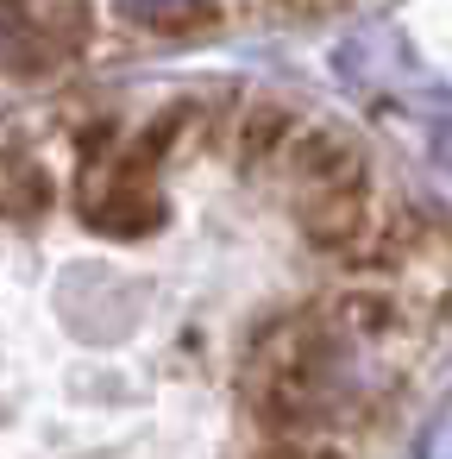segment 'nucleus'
Masks as SVG:
<instances>
[{
  "label": "nucleus",
  "mask_w": 452,
  "mask_h": 459,
  "mask_svg": "<svg viewBox=\"0 0 452 459\" xmlns=\"http://www.w3.org/2000/svg\"><path fill=\"white\" fill-rule=\"evenodd\" d=\"M377 221H383V208H377L371 170L295 195V233H302L308 246H320V252H339V258H352V252L377 233Z\"/></svg>",
  "instance_id": "nucleus-1"
},
{
  "label": "nucleus",
  "mask_w": 452,
  "mask_h": 459,
  "mask_svg": "<svg viewBox=\"0 0 452 459\" xmlns=\"http://www.w3.org/2000/svg\"><path fill=\"white\" fill-rule=\"evenodd\" d=\"M277 170L295 183V195L302 189H327V183H345V177L364 170V145L345 126H333V120H302L289 152L277 158Z\"/></svg>",
  "instance_id": "nucleus-2"
},
{
  "label": "nucleus",
  "mask_w": 452,
  "mask_h": 459,
  "mask_svg": "<svg viewBox=\"0 0 452 459\" xmlns=\"http://www.w3.org/2000/svg\"><path fill=\"white\" fill-rule=\"evenodd\" d=\"M295 126H302V114H295L289 101L252 95V101H239V114H233V126H226V145H233V158H239V170H277V158L289 152Z\"/></svg>",
  "instance_id": "nucleus-3"
},
{
  "label": "nucleus",
  "mask_w": 452,
  "mask_h": 459,
  "mask_svg": "<svg viewBox=\"0 0 452 459\" xmlns=\"http://www.w3.org/2000/svg\"><path fill=\"white\" fill-rule=\"evenodd\" d=\"M57 202V177L38 152L0 139V221H45Z\"/></svg>",
  "instance_id": "nucleus-4"
}]
</instances>
